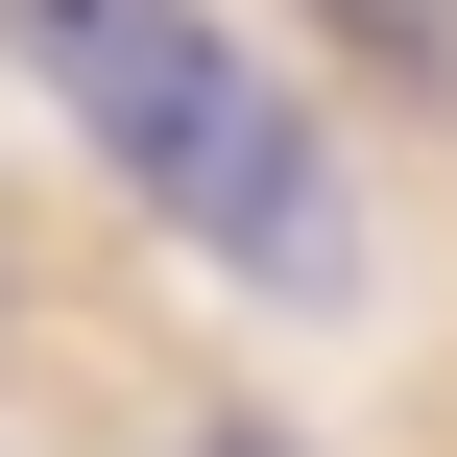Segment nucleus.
<instances>
[{
	"label": "nucleus",
	"instance_id": "nucleus-1",
	"mask_svg": "<svg viewBox=\"0 0 457 457\" xmlns=\"http://www.w3.org/2000/svg\"><path fill=\"white\" fill-rule=\"evenodd\" d=\"M0 48H24L48 120L145 193V241H193L241 313H361V169L313 145V96H289L217 0H0Z\"/></svg>",
	"mask_w": 457,
	"mask_h": 457
},
{
	"label": "nucleus",
	"instance_id": "nucleus-2",
	"mask_svg": "<svg viewBox=\"0 0 457 457\" xmlns=\"http://www.w3.org/2000/svg\"><path fill=\"white\" fill-rule=\"evenodd\" d=\"M313 24H337L361 72H410V96H434V120H457V0H313Z\"/></svg>",
	"mask_w": 457,
	"mask_h": 457
}]
</instances>
